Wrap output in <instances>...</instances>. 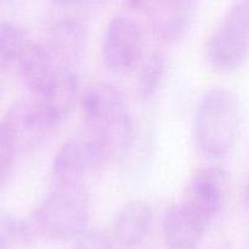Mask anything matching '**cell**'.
I'll return each instance as SVG.
<instances>
[{
    "mask_svg": "<svg viewBox=\"0 0 249 249\" xmlns=\"http://www.w3.org/2000/svg\"><path fill=\"white\" fill-rule=\"evenodd\" d=\"M79 87V77L73 67H62L39 94V102L57 126L74 108L80 96Z\"/></svg>",
    "mask_w": 249,
    "mask_h": 249,
    "instance_id": "obj_11",
    "label": "cell"
},
{
    "mask_svg": "<svg viewBox=\"0 0 249 249\" xmlns=\"http://www.w3.org/2000/svg\"><path fill=\"white\" fill-rule=\"evenodd\" d=\"M2 123L14 139L17 151L33 150L43 145L57 129L38 99L15 102L7 109Z\"/></svg>",
    "mask_w": 249,
    "mask_h": 249,
    "instance_id": "obj_7",
    "label": "cell"
},
{
    "mask_svg": "<svg viewBox=\"0 0 249 249\" xmlns=\"http://www.w3.org/2000/svg\"><path fill=\"white\" fill-rule=\"evenodd\" d=\"M153 211L143 199H131L122 204L114 213L112 229L116 240L125 247L140 245L150 233Z\"/></svg>",
    "mask_w": 249,
    "mask_h": 249,
    "instance_id": "obj_13",
    "label": "cell"
},
{
    "mask_svg": "<svg viewBox=\"0 0 249 249\" xmlns=\"http://www.w3.org/2000/svg\"><path fill=\"white\" fill-rule=\"evenodd\" d=\"M195 4L184 0L143 1L141 12L147 18L151 29L157 38L174 41L182 36L189 27Z\"/></svg>",
    "mask_w": 249,
    "mask_h": 249,
    "instance_id": "obj_9",
    "label": "cell"
},
{
    "mask_svg": "<svg viewBox=\"0 0 249 249\" xmlns=\"http://www.w3.org/2000/svg\"><path fill=\"white\" fill-rule=\"evenodd\" d=\"M72 249H114L108 233L100 229H87L75 237Z\"/></svg>",
    "mask_w": 249,
    "mask_h": 249,
    "instance_id": "obj_19",
    "label": "cell"
},
{
    "mask_svg": "<svg viewBox=\"0 0 249 249\" xmlns=\"http://www.w3.org/2000/svg\"><path fill=\"white\" fill-rule=\"evenodd\" d=\"M88 221L89 208L80 189L55 187L33 212L18 219V243L75 238L87 230Z\"/></svg>",
    "mask_w": 249,
    "mask_h": 249,
    "instance_id": "obj_1",
    "label": "cell"
},
{
    "mask_svg": "<svg viewBox=\"0 0 249 249\" xmlns=\"http://www.w3.org/2000/svg\"><path fill=\"white\" fill-rule=\"evenodd\" d=\"M143 33L139 19L129 11L112 15L105 28L102 57L118 73L135 68L142 60Z\"/></svg>",
    "mask_w": 249,
    "mask_h": 249,
    "instance_id": "obj_5",
    "label": "cell"
},
{
    "mask_svg": "<svg viewBox=\"0 0 249 249\" xmlns=\"http://www.w3.org/2000/svg\"><path fill=\"white\" fill-rule=\"evenodd\" d=\"M26 44L23 27L10 19L0 21V73L16 65Z\"/></svg>",
    "mask_w": 249,
    "mask_h": 249,
    "instance_id": "obj_16",
    "label": "cell"
},
{
    "mask_svg": "<svg viewBox=\"0 0 249 249\" xmlns=\"http://www.w3.org/2000/svg\"><path fill=\"white\" fill-rule=\"evenodd\" d=\"M88 29L80 16L58 15L50 28L46 45L62 67H73L87 46Z\"/></svg>",
    "mask_w": 249,
    "mask_h": 249,
    "instance_id": "obj_8",
    "label": "cell"
},
{
    "mask_svg": "<svg viewBox=\"0 0 249 249\" xmlns=\"http://www.w3.org/2000/svg\"><path fill=\"white\" fill-rule=\"evenodd\" d=\"M16 152L17 148L14 139L4 123L0 122V187L7 182Z\"/></svg>",
    "mask_w": 249,
    "mask_h": 249,
    "instance_id": "obj_17",
    "label": "cell"
},
{
    "mask_svg": "<svg viewBox=\"0 0 249 249\" xmlns=\"http://www.w3.org/2000/svg\"><path fill=\"white\" fill-rule=\"evenodd\" d=\"M136 89L139 96L142 100H148L156 94L160 88L168 66L167 55L160 49L151 51L143 60H141Z\"/></svg>",
    "mask_w": 249,
    "mask_h": 249,
    "instance_id": "obj_15",
    "label": "cell"
},
{
    "mask_svg": "<svg viewBox=\"0 0 249 249\" xmlns=\"http://www.w3.org/2000/svg\"><path fill=\"white\" fill-rule=\"evenodd\" d=\"M249 2L236 1L219 18L204 45L208 62L219 71H232L241 66L248 50Z\"/></svg>",
    "mask_w": 249,
    "mask_h": 249,
    "instance_id": "obj_3",
    "label": "cell"
},
{
    "mask_svg": "<svg viewBox=\"0 0 249 249\" xmlns=\"http://www.w3.org/2000/svg\"><path fill=\"white\" fill-rule=\"evenodd\" d=\"M107 158L99 143L89 134L73 136L61 145L51 163L55 187L80 189L85 175L99 170Z\"/></svg>",
    "mask_w": 249,
    "mask_h": 249,
    "instance_id": "obj_4",
    "label": "cell"
},
{
    "mask_svg": "<svg viewBox=\"0 0 249 249\" xmlns=\"http://www.w3.org/2000/svg\"><path fill=\"white\" fill-rule=\"evenodd\" d=\"M79 100L85 125L128 108L123 92L108 82L92 83L80 95Z\"/></svg>",
    "mask_w": 249,
    "mask_h": 249,
    "instance_id": "obj_14",
    "label": "cell"
},
{
    "mask_svg": "<svg viewBox=\"0 0 249 249\" xmlns=\"http://www.w3.org/2000/svg\"><path fill=\"white\" fill-rule=\"evenodd\" d=\"M242 121V107L230 88L212 87L197 102L194 139L199 152L212 158L228 155L236 143Z\"/></svg>",
    "mask_w": 249,
    "mask_h": 249,
    "instance_id": "obj_2",
    "label": "cell"
},
{
    "mask_svg": "<svg viewBox=\"0 0 249 249\" xmlns=\"http://www.w3.org/2000/svg\"><path fill=\"white\" fill-rule=\"evenodd\" d=\"M207 228L208 224L182 203L170 206L163 215V236L170 249H195Z\"/></svg>",
    "mask_w": 249,
    "mask_h": 249,
    "instance_id": "obj_10",
    "label": "cell"
},
{
    "mask_svg": "<svg viewBox=\"0 0 249 249\" xmlns=\"http://www.w3.org/2000/svg\"><path fill=\"white\" fill-rule=\"evenodd\" d=\"M229 189L230 175L225 168L203 165L190 175L181 203L209 225L225 206Z\"/></svg>",
    "mask_w": 249,
    "mask_h": 249,
    "instance_id": "obj_6",
    "label": "cell"
},
{
    "mask_svg": "<svg viewBox=\"0 0 249 249\" xmlns=\"http://www.w3.org/2000/svg\"><path fill=\"white\" fill-rule=\"evenodd\" d=\"M16 65L24 85L38 95L62 68L46 43L32 41H27Z\"/></svg>",
    "mask_w": 249,
    "mask_h": 249,
    "instance_id": "obj_12",
    "label": "cell"
},
{
    "mask_svg": "<svg viewBox=\"0 0 249 249\" xmlns=\"http://www.w3.org/2000/svg\"><path fill=\"white\" fill-rule=\"evenodd\" d=\"M18 243V218L0 209V249H14Z\"/></svg>",
    "mask_w": 249,
    "mask_h": 249,
    "instance_id": "obj_18",
    "label": "cell"
}]
</instances>
